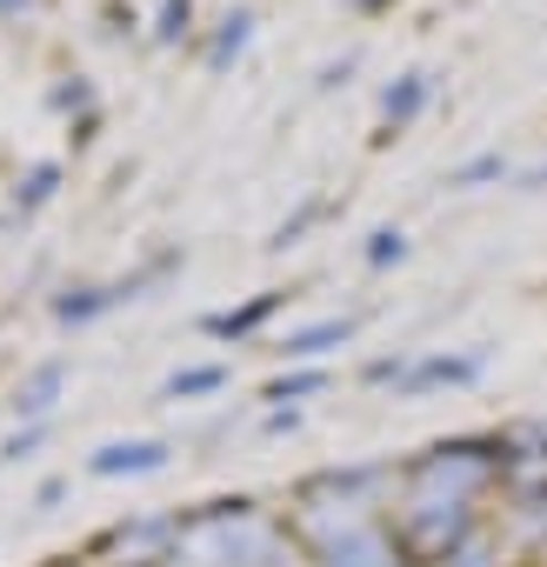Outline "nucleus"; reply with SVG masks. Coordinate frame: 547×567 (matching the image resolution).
Returning <instances> with one entry per match:
<instances>
[{"label":"nucleus","mask_w":547,"mask_h":567,"mask_svg":"<svg viewBox=\"0 0 547 567\" xmlns=\"http://www.w3.org/2000/svg\"><path fill=\"white\" fill-rule=\"evenodd\" d=\"M507 474V441L500 434H467V441H434L421 447L394 487H401V534L407 547L434 567L481 527V494Z\"/></svg>","instance_id":"f257e3e1"},{"label":"nucleus","mask_w":547,"mask_h":567,"mask_svg":"<svg viewBox=\"0 0 547 567\" xmlns=\"http://www.w3.org/2000/svg\"><path fill=\"white\" fill-rule=\"evenodd\" d=\"M167 567H295V527H281L260 501H207L174 514Z\"/></svg>","instance_id":"f03ea898"},{"label":"nucleus","mask_w":547,"mask_h":567,"mask_svg":"<svg viewBox=\"0 0 547 567\" xmlns=\"http://www.w3.org/2000/svg\"><path fill=\"white\" fill-rule=\"evenodd\" d=\"M388 487H394V467H388V461L321 467V474L301 481L288 527H295V540H321V534H334V527H348V520L381 514V494H388Z\"/></svg>","instance_id":"7ed1b4c3"},{"label":"nucleus","mask_w":547,"mask_h":567,"mask_svg":"<svg viewBox=\"0 0 547 567\" xmlns=\"http://www.w3.org/2000/svg\"><path fill=\"white\" fill-rule=\"evenodd\" d=\"M180 260H187V254L167 247V254H154L147 267H134V274H121V280H74V288L54 295V321H61V328H94L101 315H114V308H127V301H147V288H161Z\"/></svg>","instance_id":"20e7f679"},{"label":"nucleus","mask_w":547,"mask_h":567,"mask_svg":"<svg viewBox=\"0 0 547 567\" xmlns=\"http://www.w3.org/2000/svg\"><path fill=\"white\" fill-rule=\"evenodd\" d=\"M308 560H314V567H427V560L407 547V534H401V527H388L381 514L348 520V527H334V534L308 540Z\"/></svg>","instance_id":"39448f33"},{"label":"nucleus","mask_w":547,"mask_h":567,"mask_svg":"<svg viewBox=\"0 0 547 567\" xmlns=\"http://www.w3.org/2000/svg\"><path fill=\"white\" fill-rule=\"evenodd\" d=\"M487 374V354L467 348V354H414L407 374H401V401H421V394H441V388H474Z\"/></svg>","instance_id":"423d86ee"},{"label":"nucleus","mask_w":547,"mask_h":567,"mask_svg":"<svg viewBox=\"0 0 547 567\" xmlns=\"http://www.w3.org/2000/svg\"><path fill=\"white\" fill-rule=\"evenodd\" d=\"M167 547H174V514L114 520L101 534V554H121V567H167Z\"/></svg>","instance_id":"0eeeda50"},{"label":"nucleus","mask_w":547,"mask_h":567,"mask_svg":"<svg viewBox=\"0 0 547 567\" xmlns=\"http://www.w3.org/2000/svg\"><path fill=\"white\" fill-rule=\"evenodd\" d=\"M167 461H174L167 441L134 434V441H101V447L87 454V474H94V481H134V474H161Z\"/></svg>","instance_id":"6e6552de"},{"label":"nucleus","mask_w":547,"mask_h":567,"mask_svg":"<svg viewBox=\"0 0 547 567\" xmlns=\"http://www.w3.org/2000/svg\"><path fill=\"white\" fill-rule=\"evenodd\" d=\"M281 308H288V288H260V295H247L240 308H214V315H200V334H214V341H254Z\"/></svg>","instance_id":"1a4fd4ad"},{"label":"nucleus","mask_w":547,"mask_h":567,"mask_svg":"<svg viewBox=\"0 0 547 567\" xmlns=\"http://www.w3.org/2000/svg\"><path fill=\"white\" fill-rule=\"evenodd\" d=\"M361 334V315H321V321H301V328H288L281 334V361H295V368H308V361H321L328 348H348Z\"/></svg>","instance_id":"9d476101"},{"label":"nucleus","mask_w":547,"mask_h":567,"mask_svg":"<svg viewBox=\"0 0 547 567\" xmlns=\"http://www.w3.org/2000/svg\"><path fill=\"white\" fill-rule=\"evenodd\" d=\"M61 394H68V361H61V354H48V361H34V368L14 381L8 408H14V421H48Z\"/></svg>","instance_id":"9b49d317"},{"label":"nucleus","mask_w":547,"mask_h":567,"mask_svg":"<svg viewBox=\"0 0 547 567\" xmlns=\"http://www.w3.org/2000/svg\"><path fill=\"white\" fill-rule=\"evenodd\" d=\"M427 101H434V74L427 68H407V74H394L388 87H381V141H394L401 127H414L421 114H427Z\"/></svg>","instance_id":"f8f14e48"},{"label":"nucleus","mask_w":547,"mask_h":567,"mask_svg":"<svg viewBox=\"0 0 547 567\" xmlns=\"http://www.w3.org/2000/svg\"><path fill=\"white\" fill-rule=\"evenodd\" d=\"M247 41H254V8H227L220 21H214V34H207V48H200V61H207V74H227L240 54H247Z\"/></svg>","instance_id":"ddd939ff"},{"label":"nucleus","mask_w":547,"mask_h":567,"mask_svg":"<svg viewBox=\"0 0 547 567\" xmlns=\"http://www.w3.org/2000/svg\"><path fill=\"white\" fill-rule=\"evenodd\" d=\"M61 181H68V167H61V161H34V167L14 181V207H8V214H14V220H34V214L61 194Z\"/></svg>","instance_id":"4468645a"},{"label":"nucleus","mask_w":547,"mask_h":567,"mask_svg":"<svg viewBox=\"0 0 547 567\" xmlns=\"http://www.w3.org/2000/svg\"><path fill=\"white\" fill-rule=\"evenodd\" d=\"M234 374L220 368V361H200V368H174L167 381H161V401H207V394H220Z\"/></svg>","instance_id":"2eb2a0df"},{"label":"nucleus","mask_w":547,"mask_h":567,"mask_svg":"<svg viewBox=\"0 0 547 567\" xmlns=\"http://www.w3.org/2000/svg\"><path fill=\"white\" fill-rule=\"evenodd\" d=\"M494 181H514V167H507V154H500V147H487V154H474V161L447 167V187H454V194H474V187H494Z\"/></svg>","instance_id":"dca6fc26"},{"label":"nucleus","mask_w":547,"mask_h":567,"mask_svg":"<svg viewBox=\"0 0 547 567\" xmlns=\"http://www.w3.org/2000/svg\"><path fill=\"white\" fill-rule=\"evenodd\" d=\"M328 388V368H288V374H274L267 388H260V401L267 408H295V401H308V394H321Z\"/></svg>","instance_id":"f3484780"},{"label":"nucleus","mask_w":547,"mask_h":567,"mask_svg":"<svg viewBox=\"0 0 547 567\" xmlns=\"http://www.w3.org/2000/svg\"><path fill=\"white\" fill-rule=\"evenodd\" d=\"M321 214H328V200H321V194H308V200H301V207H295V214H288L281 227H274V234H267L260 247H267V254H288V247H301V240H308V227H314Z\"/></svg>","instance_id":"a211bd4d"},{"label":"nucleus","mask_w":547,"mask_h":567,"mask_svg":"<svg viewBox=\"0 0 547 567\" xmlns=\"http://www.w3.org/2000/svg\"><path fill=\"white\" fill-rule=\"evenodd\" d=\"M48 107H54V114H68L74 127L101 114V101H94V81H87V74H68V81H61V87L48 94Z\"/></svg>","instance_id":"6ab92c4d"},{"label":"nucleus","mask_w":547,"mask_h":567,"mask_svg":"<svg viewBox=\"0 0 547 567\" xmlns=\"http://www.w3.org/2000/svg\"><path fill=\"white\" fill-rule=\"evenodd\" d=\"M154 41L161 48L194 41V0H161V8H154Z\"/></svg>","instance_id":"aec40b11"},{"label":"nucleus","mask_w":547,"mask_h":567,"mask_svg":"<svg viewBox=\"0 0 547 567\" xmlns=\"http://www.w3.org/2000/svg\"><path fill=\"white\" fill-rule=\"evenodd\" d=\"M361 260H368V267H401V260H407V234H401V227H374V234L361 240Z\"/></svg>","instance_id":"412c9836"},{"label":"nucleus","mask_w":547,"mask_h":567,"mask_svg":"<svg viewBox=\"0 0 547 567\" xmlns=\"http://www.w3.org/2000/svg\"><path fill=\"white\" fill-rule=\"evenodd\" d=\"M434 567H507V560H500V547H494V540H487V534L474 527V534H467V540H461L454 554H441Z\"/></svg>","instance_id":"4be33fe9"},{"label":"nucleus","mask_w":547,"mask_h":567,"mask_svg":"<svg viewBox=\"0 0 547 567\" xmlns=\"http://www.w3.org/2000/svg\"><path fill=\"white\" fill-rule=\"evenodd\" d=\"M48 441V421H21L8 441H0V467H14V461H34V447Z\"/></svg>","instance_id":"5701e85b"},{"label":"nucleus","mask_w":547,"mask_h":567,"mask_svg":"<svg viewBox=\"0 0 547 567\" xmlns=\"http://www.w3.org/2000/svg\"><path fill=\"white\" fill-rule=\"evenodd\" d=\"M407 361H414V354H374V361L361 368V381H368V388H401Z\"/></svg>","instance_id":"b1692460"},{"label":"nucleus","mask_w":547,"mask_h":567,"mask_svg":"<svg viewBox=\"0 0 547 567\" xmlns=\"http://www.w3.org/2000/svg\"><path fill=\"white\" fill-rule=\"evenodd\" d=\"M354 68H361V54H341V61H328L314 87H321V94H328V87H348V74H354Z\"/></svg>","instance_id":"393cba45"},{"label":"nucleus","mask_w":547,"mask_h":567,"mask_svg":"<svg viewBox=\"0 0 547 567\" xmlns=\"http://www.w3.org/2000/svg\"><path fill=\"white\" fill-rule=\"evenodd\" d=\"M61 501H68V481H61V474L34 487V507H41V514H48V507H61Z\"/></svg>","instance_id":"a878e982"},{"label":"nucleus","mask_w":547,"mask_h":567,"mask_svg":"<svg viewBox=\"0 0 547 567\" xmlns=\"http://www.w3.org/2000/svg\"><path fill=\"white\" fill-rule=\"evenodd\" d=\"M301 427V408H267V434H295Z\"/></svg>","instance_id":"bb28decb"},{"label":"nucleus","mask_w":547,"mask_h":567,"mask_svg":"<svg viewBox=\"0 0 547 567\" xmlns=\"http://www.w3.org/2000/svg\"><path fill=\"white\" fill-rule=\"evenodd\" d=\"M514 187H520V194H540V187H547V161H534V167H520V174H514Z\"/></svg>","instance_id":"cd10ccee"},{"label":"nucleus","mask_w":547,"mask_h":567,"mask_svg":"<svg viewBox=\"0 0 547 567\" xmlns=\"http://www.w3.org/2000/svg\"><path fill=\"white\" fill-rule=\"evenodd\" d=\"M341 8H348V14H374V8H381V0H341Z\"/></svg>","instance_id":"c85d7f7f"},{"label":"nucleus","mask_w":547,"mask_h":567,"mask_svg":"<svg viewBox=\"0 0 547 567\" xmlns=\"http://www.w3.org/2000/svg\"><path fill=\"white\" fill-rule=\"evenodd\" d=\"M21 8H34V0H0V14H21Z\"/></svg>","instance_id":"c756f323"}]
</instances>
